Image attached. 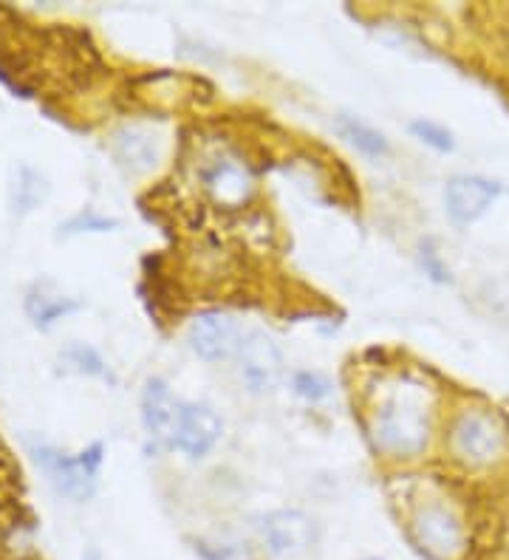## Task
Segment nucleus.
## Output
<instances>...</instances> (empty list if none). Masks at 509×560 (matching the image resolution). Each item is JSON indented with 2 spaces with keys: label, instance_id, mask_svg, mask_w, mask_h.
I'll list each match as a JSON object with an SVG mask.
<instances>
[{
  "label": "nucleus",
  "instance_id": "nucleus-1",
  "mask_svg": "<svg viewBox=\"0 0 509 560\" xmlns=\"http://www.w3.org/2000/svg\"><path fill=\"white\" fill-rule=\"evenodd\" d=\"M373 439L385 453L416 456L428 444V410L414 390H400L373 417Z\"/></svg>",
  "mask_w": 509,
  "mask_h": 560
},
{
  "label": "nucleus",
  "instance_id": "nucleus-2",
  "mask_svg": "<svg viewBox=\"0 0 509 560\" xmlns=\"http://www.w3.org/2000/svg\"><path fill=\"white\" fill-rule=\"evenodd\" d=\"M34 453H37V462L46 467L48 479L60 495L85 501L94 492L102 462V444H94L91 451L80 453V456H66L60 451H51V447H37Z\"/></svg>",
  "mask_w": 509,
  "mask_h": 560
},
{
  "label": "nucleus",
  "instance_id": "nucleus-3",
  "mask_svg": "<svg viewBox=\"0 0 509 560\" xmlns=\"http://www.w3.org/2000/svg\"><path fill=\"white\" fill-rule=\"evenodd\" d=\"M238 374L252 394H271L284 380V357L266 331H250L238 349Z\"/></svg>",
  "mask_w": 509,
  "mask_h": 560
},
{
  "label": "nucleus",
  "instance_id": "nucleus-4",
  "mask_svg": "<svg viewBox=\"0 0 509 560\" xmlns=\"http://www.w3.org/2000/svg\"><path fill=\"white\" fill-rule=\"evenodd\" d=\"M507 447V436L496 422L484 413H462L453 424V451L455 456L470 465H489Z\"/></svg>",
  "mask_w": 509,
  "mask_h": 560
},
{
  "label": "nucleus",
  "instance_id": "nucleus-5",
  "mask_svg": "<svg viewBox=\"0 0 509 560\" xmlns=\"http://www.w3.org/2000/svg\"><path fill=\"white\" fill-rule=\"evenodd\" d=\"M498 196H501V185L489 182V178L455 176L444 187V210L453 224L470 226L496 205Z\"/></svg>",
  "mask_w": 509,
  "mask_h": 560
},
{
  "label": "nucleus",
  "instance_id": "nucleus-6",
  "mask_svg": "<svg viewBox=\"0 0 509 560\" xmlns=\"http://www.w3.org/2000/svg\"><path fill=\"white\" fill-rule=\"evenodd\" d=\"M190 346L201 360L207 362H221L230 360V357H238V349H241V328L224 312H204L196 320L190 323Z\"/></svg>",
  "mask_w": 509,
  "mask_h": 560
},
{
  "label": "nucleus",
  "instance_id": "nucleus-7",
  "mask_svg": "<svg viewBox=\"0 0 509 560\" xmlns=\"http://www.w3.org/2000/svg\"><path fill=\"white\" fill-rule=\"evenodd\" d=\"M221 431H224V424H221V419H218V413L210 405L184 402L173 447H178L184 456L201 458L216 447Z\"/></svg>",
  "mask_w": 509,
  "mask_h": 560
},
{
  "label": "nucleus",
  "instance_id": "nucleus-8",
  "mask_svg": "<svg viewBox=\"0 0 509 560\" xmlns=\"http://www.w3.org/2000/svg\"><path fill=\"white\" fill-rule=\"evenodd\" d=\"M261 535L271 555H300L312 547L314 524L300 510H275L261 521Z\"/></svg>",
  "mask_w": 509,
  "mask_h": 560
},
{
  "label": "nucleus",
  "instance_id": "nucleus-9",
  "mask_svg": "<svg viewBox=\"0 0 509 560\" xmlns=\"http://www.w3.org/2000/svg\"><path fill=\"white\" fill-rule=\"evenodd\" d=\"M182 405L173 394L170 385L162 376H150L142 394V422L150 436L162 442L164 447H173L176 442L178 417H182Z\"/></svg>",
  "mask_w": 509,
  "mask_h": 560
},
{
  "label": "nucleus",
  "instance_id": "nucleus-10",
  "mask_svg": "<svg viewBox=\"0 0 509 560\" xmlns=\"http://www.w3.org/2000/svg\"><path fill=\"white\" fill-rule=\"evenodd\" d=\"M416 538H419L421 549H428L436 558H450L462 547V526L455 521L453 513H448L444 506H428L416 515Z\"/></svg>",
  "mask_w": 509,
  "mask_h": 560
},
{
  "label": "nucleus",
  "instance_id": "nucleus-11",
  "mask_svg": "<svg viewBox=\"0 0 509 560\" xmlns=\"http://www.w3.org/2000/svg\"><path fill=\"white\" fill-rule=\"evenodd\" d=\"M204 187L218 205L241 207L252 192V178L235 162H216L204 176Z\"/></svg>",
  "mask_w": 509,
  "mask_h": 560
},
{
  "label": "nucleus",
  "instance_id": "nucleus-12",
  "mask_svg": "<svg viewBox=\"0 0 509 560\" xmlns=\"http://www.w3.org/2000/svg\"><path fill=\"white\" fill-rule=\"evenodd\" d=\"M114 144L119 159H123L128 167H134V171H148V167L157 164V156H159L157 137H153L150 130L139 128V125H130V128L119 130Z\"/></svg>",
  "mask_w": 509,
  "mask_h": 560
},
{
  "label": "nucleus",
  "instance_id": "nucleus-13",
  "mask_svg": "<svg viewBox=\"0 0 509 560\" xmlns=\"http://www.w3.org/2000/svg\"><path fill=\"white\" fill-rule=\"evenodd\" d=\"M80 303L71 301V298H62V294H48L46 287H34L26 298V312L34 320V326L48 328L51 323H57L60 317L77 312Z\"/></svg>",
  "mask_w": 509,
  "mask_h": 560
},
{
  "label": "nucleus",
  "instance_id": "nucleus-14",
  "mask_svg": "<svg viewBox=\"0 0 509 560\" xmlns=\"http://www.w3.org/2000/svg\"><path fill=\"white\" fill-rule=\"evenodd\" d=\"M337 128L343 130V137H346L357 151L366 153V156H387V151H391V148H387V139L382 137L380 130H373L371 125H366L362 119L339 114Z\"/></svg>",
  "mask_w": 509,
  "mask_h": 560
},
{
  "label": "nucleus",
  "instance_id": "nucleus-15",
  "mask_svg": "<svg viewBox=\"0 0 509 560\" xmlns=\"http://www.w3.org/2000/svg\"><path fill=\"white\" fill-rule=\"evenodd\" d=\"M46 196V185H43L41 173H34L32 167H21L18 178L12 185V207L18 212H28L41 205Z\"/></svg>",
  "mask_w": 509,
  "mask_h": 560
},
{
  "label": "nucleus",
  "instance_id": "nucleus-16",
  "mask_svg": "<svg viewBox=\"0 0 509 560\" xmlns=\"http://www.w3.org/2000/svg\"><path fill=\"white\" fill-rule=\"evenodd\" d=\"M62 360L68 362V365H74L80 374H89V376H102V380H111V371L108 365H105V360H102L100 354H96L94 349H89V346H82V342H77V346H71V349L62 354Z\"/></svg>",
  "mask_w": 509,
  "mask_h": 560
},
{
  "label": "nucleus",
  "instance_id": "nucleus-17",
  "mask_svg": "<svg viewBox=\"0 0 509 560\" xmlns=\"http://www.w3.org/2000/svg\"><path fill=\"white\" fill-rule=\"evenodd\" d=\"M292 388L305 402H323V399L332 397V383L317 371H298L292 376Z\"/></svg>",
  "mask_w": 509,
  "mask_h": 560
},
{
  "label": "nucleus",
  "instance_id": "nucleus-18",
  "mask_svg": "<svg viewBox=\"0 0 509 560\" xmlns=\"http://www.w3.org/2000/svg\"><path fill=\"white\" fill-rule=\"evenodd\" d=\"M410 133L439 153H450L455 148L453 133L448 128H441L439 122H430V119H416V122H410Z\"/></svg>",
  "mask_w": 509,
  "mask_h": 560
},
{
  "label": "nucleus",
  "instance_id": "nucleus-19",
  "mask_svg": "<svg viewBox=\"0 0 509 560\" xmlns=\"http://www.w3.org/2000/svg\"><path fill=\"white\" fill-rule=\"evenodd\" d=\"M196 552L204 560H252L250 549L241 544H198Z\"/></svg>",
  "mask_w": 509,
  "mask_h": 560
},
{
  "label": "nucleus",
  "instance_id": "nucleus-20",
  "mask_svg": "<svg viewBox=\"0 0 509 560\" xmlns=\"http://www.w3.org/2000/svg\"><path fill=\"white\" fill-rule=\"evenodd\" d=\"M421 260H425V267H428V272L433 275L436 280H448L450 275H448V269L441 267L439 264V258H436V253L433 249H425V253H421Z\"/></svg>",
  "mask_w": 509,
  "mask_h": 560
},
{
  "label": "nucleus",
  "instance_id": "nucleus-21",
  "mask_svg": "<svg viewBox=\"0 0 509 560\" xmlns=\"http://www.w3.org/2000/svg\"><path fill=\"white\" fill-rule=\"evenodd\" d=\"M68 226H89V230H111V226H116V221H108V219H94V215H89V219H85V215H80V219L77 221H71V224Z\"/></svg>",
  "mask_w": 509,
  "mask_h": 560
},
{
  "label": "nucleus",
  "instance_id": "nucleus-22",
  "mask_svg": "<svg viewBox=\"0 0 509 560\" xmlns=\"http://www.w3.org/2000/svg\"><path fill=\"white\" fill-rule=\"evenodd\" d=\"M368 560H380V558H368Z\"/></svg>",
  "mask_w": 509,
  "mask_h": 560
}]
</instances>
